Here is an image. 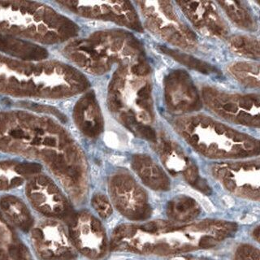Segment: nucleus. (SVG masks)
Returning <instances> with one entry per match:
<instances>
[{"instance_id": "nucleus-1", "label": "nucleus", "mask_w": 260, "mask_h": 260, "mask_svg": "<svg viewBox=\"0 0 260 260\" xmlns=\"http://www.w3.org/2000/svg\"><path fill=\"white\" fill-rule=\"evenodd\" d=\"M177 129L195 149L211 158H233L259 153V141L203 116L181 119Z\"/></svg>"}, {"instance_id": "nucleus-2", "label": "nucleus", "mask_w": 260, "mask_h": 260, "mask_svg": "<svg viewBox=\"0 0 260 260\" xmlns=\"http://www.w3.org/2000/svg\"><path fill=\"white\" fill-rule=\"evenodd\" d=\"M203 97L207 106L219 116L245 125H259L258 96L227 94L206 89L203 91Z\"/></svg>"}, {"instance_id": "nucleus-3", "label": "nucleus", "mask_w": 260, "mask_h": 260, "mask_svg": "<svg viewBox=\"0 0 260 260\" xmlns=\"http://www.w3.org/2000/svg\"><path fill=\"white\" fill-rule=\"evenodd\" d=\"M147 3L149 5L147 7V15L150 27L153 28L167 41L175 45L185 48L194 45L196 37L178 18L170 3Z\"/></svg>"}, {"instance_id": "nucleus-4", "label": "nucleus", "mask_w": 260, "mask_h": 260, "mask_svg": "<svg viewBox=\"0 0 260 260\" xmlns=\"http://www.w3.org/2000/svg\"><path fill=\"white\" fill-rule=\"evenodd\" d=\"M214 174L227 189L242 197L259 199V165L254 162L222 164Z\"/></svg>"}, {"instance_id": "nucleus-5", "label": "nucleus", "mask_w": 260, "mask_h": 260, "mask_svg": "<svg viewBox=\"0 0 260 260\" xmlns=\"http://www.w3.org/2000/svg\"><path fill=\"white\" fill-rule=\"evenodd\" d=\"M26 194L33 207L44 215L66 218L72 213L65 197L46 177H38L29 181Z\"/></svg>"}, {"instance_id": "nucleus-6", "label": "nucleus", "mask_w": 260, "mask_h": 260, "mask_svg": "<svg viewBox=\"0 0 260 260\" xmlns=\"http://www.w3.org/2000/svg\"><path fill=\"white\" fill-rule=\"evenodd\" d=\"M111 196L120 211L130 218L141 219L149 214L147 195L129 177H117L113 180Z\"/></svg>"}, {"instance_id": "nucleus-7", "label": "nucleus", "mask_w": 260, "mask_h": 260, "mask_svg": "<svg viewBox=\"0 0 260 260\" xmlns=\"http://www.w3.org/2000/svg\"><path fill=\"white\" fill-rule=\"evenodd\" d=\"M177 3L199 30L215 36H224L227 33L226 25L211 3L192 1Z\"/></svg>"}, {"instance_id": "nucleus-8", "label": "nucleus", "mask_w": 260, "mask_h": 260, "mask_svg": "<svg viewBox=\"0 0 260 260\" xmlns=\"http://www.w3.org/2000/svg\"><path fill=\"white\" fill-rule=\"evenodd\" d=\"M167 79V100L175 111L196 110L200 107L196 89L185 72H175Z\"/></svg>"}, {"instance_id": "nucleus-9", "label": "nucleus", "mask_w": 260, "mask_h": 260, "mask_svg": "<svg viewBox=\"0 0 260 260\" xmlns=\"http://www.w3.org/2000/svg\"><path fill=\"white\" fill-rule=\"evenodd\" d=\"M41 169L40 166L30 164H0V190H5L21 186L24 182V177L36 173Z\"/></svg>"}, {"instance_id": "nucleus-10", "label": "nucleus", "mask_w": 260, "mask_h": 260, "mask_svg": "<svg viewBox=\"0 0 260 260\" xmlns=\"http://www.w3.org/2000/svg\"><path fill=\"white\" fill-rule=\"evenodd\" d=\"M0 207L10 220L23 230H29L33 224V218L28 207L19 198L13 196L3 197Z\"/></svg>"}, {"instance_id": "nucleus-11", "label": "nucleus", "mask_w": 260, "mask_h": 260, "mask_svg": "<svg viewBox=\"0 0 260 260\" xmlns=\"http://www.w3.org/2000/svg\"><path fill=\"white\" fill-rule=\"evenodd\" d=\"M134 167L141 178L148 186L155 189L164 190L168 188V180L163 171L150 158L138 157L135 158Z\"/></svg>"}, {"instance_id": "nucleus-12", "label": "nucleus", "mask_w": 260, "mask_h": 260, "mask_svg": "<svg viewBox=\"0 0 260 260\" xmlns=\"http://www.w3.org/2000/svg\"><path fill=\"white\" fill-rule=\"evenodd\" d=\"M160 154L165 166L171 172L178 173L183 172V175L193 164L189 158L184 155L182 150L177 145L169 141H164L159 144Z\"/></svg>"}, {"instance_id": "nucleus-13", "label": "nucleus", "mask_w": 260, "mask_h": 260, "mask_svg": "<svg viewBox=\"0 0 260 260\" xmlns=\"http://www.w3.org/2000/svg\"><path fill=\"white\" fill-rule=\"evenodd\" d=\"M86 100L88 106L81 104L83 106H80L77 111V120L86 134L95 136L102 130V120L93 103V98L90 97Z\"/></svg>"}, {"instance_id": "nucleus-14", "label": "nucleus", "mask_w": 260, "mask_h": 260, "mask_svg": "<svg viewBox=\"0 0 260 260\" xmlns=\"http://www.w3.org/2000/svg\"><path fill=\"white\" fill-rule=\"evenodd\" d=\"M199 211L197 203L188 197H177L168 205V215L180 221L190 220L197 216Z\"/></svg>"}, {"instance_id": "nucleus-15", "label": "nucleus", "mask_w": 260, "mask_h": 260, "mask_svg": "<svg viewBox=\"0 0 260 260\" xmlns=\"http://www.w3.org/2000/svg\"><path fill=\"white\" fill-rule=\"evenodd\" d=\"M220 5L226 10L228 15L233 21L245 29H254L255 27V21L253 18L247 7L244 6V3L241 2H220Z\"/></svg>"}, {"instance_id": "nucleus-16", "label": "nucleus", "mask_w": 260, "mask_h": 260, "mask_svg": "<svg viewBox=\"0 0 260 260\" xmlns=\"http://www.w3.org/2000/svg\"><path fill=\"white\" fill-rule=\"evenodd\" d=\"M161 50L164 53L174 58L175 60H177L180 63L187 66L190 68L199 71L200 72L209 74V73H213V72H215L217 71L215 67H213L212 65H211V64L207 63H205L203 61H201V60H197V59H195L194 57H192L191 55L183 54V53H180L179 51H174V50L168 49V48L163 47L161 48Z\"/></svg>"}, {"instance_id": "nucleus-17", "label": "nucleus", "mask_w": 260, "mask_h": 260, "mask_svg": "<svg viewBox=\"0 0 260 260\" xmlns=\"http://www.w3.org/2000/svg\"><path fill=\"white\" fill-rule=\"evenodd\" d=\"M231 71L243 83L250 85H259V65L239 63L234 64Z\"/></svg>"}, {"instance_id": "nucleus-18", "label": "nucleus", "mask_w": 260, "mask_h": 260, "mask_svg": "<svg viewBox=\"0 0 260 260\" xmlns=\"http://www.w3.org/2000/svg\"><path fill=\"white\" fill-rule=\"evenodd\" d=\"M230 43L236 52L254 58L259 57V45L255 39L250 37L236 36L230 39Z\"/></svg>"}, {"instance_id": "nucleus-19", "label": "nucleus", "mask_w": 260, "mask_h": 260, "mask_svg": "<svg viewBox=\"0 0 260 260\" xmlns=\"http://www.w3.org/2000/svg\"><path fill=\"white\" fill-rule=\"evenodd\" d=\"M92 205L97 212L102 217H108L112 212L111 203H109L108 198L101 194H97L94 196L92 199Z\"/></svg>"}, {"instance_id": "nucleus-20", "label": "nucleus", "mask_w": 260, "mask_h": 260, "mask_svg": "<svg viewBox=\"0 0 260 260\" xmlns=\"http://www.w3.org/2000/svg\"><path fill=\"white\" fill-rule=\"evenodd\" d=\"M254 235V236L256 237V239L259 240V228H257L255 229Z\"/></svg>"}]
</instances>
